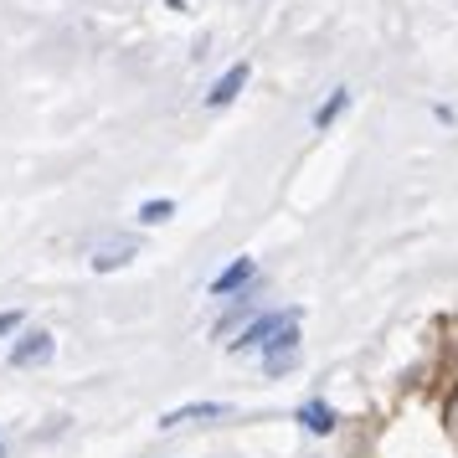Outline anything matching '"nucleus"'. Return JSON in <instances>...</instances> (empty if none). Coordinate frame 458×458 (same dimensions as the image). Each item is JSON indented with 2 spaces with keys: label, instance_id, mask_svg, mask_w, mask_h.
<instances>
[{
  "label": "nucleus",
  "instance_id": "f257e3e1",
  "mask_svg": "<svg viewBox=\"0 0 458 458\" xmlns=\"http://www.w3.org/2000/svg\"><path fill=\"white\" fill-rule=\"evenodd\" d=\"M293 340H299V310H278V314H258L248 330H242V340H232V355H289Z\"/></svg>",
  "mask_w": 458,
  "mask_h": 458
},
{
  "label": "nucleus",
  "instance_id": "f03ea898",
  "mask_svg": "<svg viewBox=\"0 0 458 458\" xmlns=\"http://www.w3.org/2000/svg\"><path fill=\"white\" fill-rule=\"evenodd\" d=\"M52 351H57V340H52L47 330H31V335H21V345L11 351V366H16V371H26V366H47Z\"/></svg>",
  "mask_w": 458,
  "mask_h": 458
},
{
  "label": "nucleus",
  "instance_id": "7ed1b4c3",
  "mask_svg": "<svg viewBox=\"0 0 458 458\" xmlns=\"http://www.w3.org/2000/svg\"><path fill=\"white\" fill-rule=\"evenodd\" d=\"M248 78H252V67H248V63H232L227 72H222V78L211 83V93H207V108H227L232 98H237V93L248 88Z\"/></svg>",
  "mask_w": 458,
  "mask_h": 458
},
{
  "label": "nucleus",
  "instance_id": "20e7f679",
  "mask_svg": "<svg viewBox=\"0 0 458 458\" xmlns=\"http://www.w3.org/2000/svg\"><path fill=\"white\" fill-rule=\"evenodd\" d=\"M252 273H258V263H252V258H232L227 268H222L216 278H211V293H216V299H227V293L248 289V284H252Z\"/></svg>",
  "mask_w": 458,
  "mask_h": 458
},
{
  "label": "nucleus",
  "instance_id": "39448f33",
  "mask_svg": "<svg viewBox=\"0 0 458 458\" xmlns=\"http://www.w3.org/2000/svg\"><path fill=\"white\" fill-rule=\"evenodd\" d=\"M134 252H140V242H134V237H108V242H98V252H93V268L114 273V268H124Z\"/></svg>",
  "mask_w": 458,
  "mask_h": 458
},
{
  "label": "nucleus",
  "instance_id": "423d86ee",
  "mask_svg": "<svg viewBox=\"0 0 458 458\" xmlns=\"http://www.w3.org/2000/svg\"><path fill=\"white\" fill-rule=\"evenodd\" d=\"M299 422H304V428H310L314 437H330L340 417H335L330 402H319V396H314V402H304V407H299Z\"/></svg>",
  "mask_w": 458,
  "mask_h": 458
},
{
  "label": "nucleus",
  "instance_id": "0eeeda50",
  "mask_svg": "<svg viewBox=\"0 0 458 458\" xmlns=\"http://www.w3.org/2000/svg\"><path fill=\"white\" fill-rule=\"evenodd\" d=\"M201 417H227V407L222 402H186V407L160 417V428H181V422H201Z\"/></svg>",
  "mask_w": 458,
  "mask_h": 458
},
{
  "label": "nucleus",
  "instance_id": "6e6552de",
  "mask_svg": "<svg viewBox=\"0 0 458 458\" xmlns=\"http://www.w3.org/2000/svg\"><path fill=\"white\" fill-rule=\"evenodd\" d=\"M345 108H351V88H330V98L314 108V129H330L335 119L345 114Z\"/></svg>",
  "mask_w": 458,
  "mask_h": 458
},
{
  "label": "nucleus",
  "instance_id": "1a4fd4ad",
  "mask_svg": "<svg viewBox=\"0 0 458 458\" xmlns=\"http://www.w3.org/2000/svg\"><path fill=\"white\" fill-rule=\"evenodd\" d=\"M170 211H175V201L160 196V201H145V207H140V222H145V227H160V222H170Z\"/></svg>",
  "mask_w": 458,
  "mask_h": 458
},
{
  "label": "nucleus",
  "instance_id": "9d476101",
  "mask_svg": "<svg viewBox=\"0 0 458 458\" xmlns=\"http://www.w3.org/2000/svg\"><path fill=\"white\" fill-rule=\"evenodd\" d=\"M11 330H21V310H5V314H0V340H5Z\"/></svg>",
  "mask_w": 458,
  "mask_h": 458
}]
</instances>
